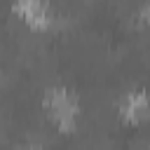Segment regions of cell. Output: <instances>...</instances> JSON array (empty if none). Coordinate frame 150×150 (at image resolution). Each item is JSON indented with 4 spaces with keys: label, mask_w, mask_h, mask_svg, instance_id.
Masks as SVG:
<instances>
[{
    "label": "cell",
    "mask_w": 150,
    "mask_h": 150,
    "mask_svg": "<svg viewBox=\"0 0 150 150\" xmlns=\"http://www.w3.org/2000/svg\"><path fill=\"white\" fill-rule=\"evenodd\" d=\"M122 112L129 117H143L148 112V98L143 94H127L122 101Z\"/></svg>",
    "instance_id": "obj_1"
}]
</instances>
